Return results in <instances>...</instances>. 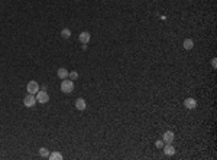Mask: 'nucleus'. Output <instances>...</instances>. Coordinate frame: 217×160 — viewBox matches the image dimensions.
<instances>
[{
	"label": "nucleus",
	"instance_id": "5",
	"mask_svg": "<svg viewBox=\"0 0 217 160\" xmlns=\"http://www.w3.org/2000/svg\"><path fill=\"white\" fill-rule=\"evenodd\" d=\"M174 139H175V134H174V131H171V130H168V131H165L162 136V140L163 143H166V144H169V143H172Z\"/></svg>",
	"mask_w": 217,
	"mask_h": 160
},
{
	"label": "nucleus",
	"instance_id": "9",
	"mask_svg": "<svg viewBox=\"0 0 217 160\" xmlns=\"http://www.w3.org/2000/svg\"><path fill=\"white\" fill-rule=\"evenodd\" d=\"M86 107H87V104H86V100H84V98H77V100H76V108H77V110L84 111V110H86Z\"/></svg>",
	"mask_w": 217,
	"mask_h": 160
},
{
	"label": "nucleus",
	"instance_id": "12",
	"mask_svg": "<svg viewBox=\"0 0 217 160\" xmlns=\"http://www.w3.org/2000/svg\"><path fill=\"white\" fill-rule=\"evenodd\" d=\"M48 157L51 160H62V154H61L59 151H54V153H51Z\"/></svg>",
	"mask_w": 217,
	"mask_h": 160
},
{
	"label": "nucleus",
	"instance_id": "2",
	"mask_svg": "<svg viewBox=\"0 0 217 160\" xmlns=\"http://www.w3.org/2000/svg\"><path fill=\"white\" fill-rule=\"evenodd\" d=\"M36 101L39 103V104H46L48 101H49V95H48V92L43 89V91H38L36 92Z\"/></svg>",
	"mask_w": 217,
	"mask_h": 160
},
{
	"label": "nucleus",
	"instance_id": "4",
	"mask_svg": "<svg viewBox=\"0 0 217 160\" xmlns=\"http://www.w3.org/2000/svg\"><path fill=\"white\" fill-rule=\"evenodd\" d=\"M26 89H28V92L29 94H36L38 91H39V84L36 82V81H29V84H28V87H26Z\"/></svg>",
	"mask_w": 217,
	"mask_h": 160
},
{
	"label": "nucleus",
	"instance_id": "7",
	"mask_svg": "<svg viewBox=\"0 0 217 160\" xmlns=\"http://www.w3.org/2000/svg\"><path fill=\"white\" fill-rule=\"evenodd\" d=\"M184 105H185V108H188V110H194L195 107H197V101H195L194 98H185Z\"/></svg>",
	"mask_w": 217,
	"mask_h": 160
},
{
	"label": "nucleus",
	"instance_id": "13",
	"mask_svg": "<svg viewBox=\"0 0 217 160\" xmlns=\"http://www.w3.org/2000/svg\"><path fill=\"white\" fill-rule=\"evenodd\" d=\"M61 36H62L64 39H70V38H71V31H70V29H67V28L62 29V31H61Z\"/></svg>",
	"mask_w": 217,
	"mask_h": 160
},
{
	"label": "nucleus",
	"instance_id": "16",
	"mask_svg": "<svg viewBox=\"0 0 217 160\" xmlns=\"http://www.w3.org/2000/svg\"><path fill=\"white\" fill-rule=\"evenodd\" d=\"M155 146H156L158 149H162L163 147V140H158V141L155 143Z\"/></svg>",
	"mask_w": 217,
	"mask_h": 160
},
{
	"label": "nucleus",
	"instance_id": "10",
	"mask_svg": "<svg viewBox=\"0 0 217 160\" xmlns=\"http://www.w3.org/2000/svg\"><path fill=\"white\" fill-rule=\"evenodd\" d=\"M56 74H58V78H61V79H65V78H68V74H70V72H68L65 68H59Z\"/></svg>",
	"mask_w": 217,
	"mask_h": 160
},
{
	"label": "nucleus",
	"instance_id": "17",
	"mask_svg": "<svg viewBox=\"0 0 217 160\" xmlns=\"http://www.w3.org/2000/svg\"><path fill=\"white\" fill-rule=\"evenodd\" d=\"M211 65H213V68H216V66H217V61H216V58H213V61H211Z\"/></svg>",
	"mask_w": 217,
	"mask_h": 160
},
{
	"label": "nucleus",
	"instance_id": "15",
	"mask_svg": "<svg viewBox=\"0 0 217 160\" xmlns=\"http://www.w3.org/2000/svg\"><path fill=\"white\" fill-rule=\"evenodd\" d=\"M68 78H70L71 81H76L77 78H78V72H77V71H71V72L68 74Z\"/></svg>",
	"mask_w": 217,
	"mask_h": 160
},
{
	"label": "nucleus",
	"instance_id": "14",
	"mask_svg": "<svg viewBox=\"0 0 217 160\" xmlns=\"http://www.w3.org/2000/svg\"><path fill=\"white\" fill-rule=\"evenodd\" d=\"M39 154H41L42 157H48V156H49V150L46 149V147H41V149H39Z\"/></svg>",
	"mask_w": 217,
	"mask_h": 160
},
{
	"label": "nucleus",
	"instance_id": "1",
	"mask_svg": "<svg viewBox=\"0 0 217 160\" xmlns=\"http://www.w3.org/2000/svg\"><path fill=\"white\" fill-rule=\"evenodd\" d=\"M61 91H62L64 94H71V92L74 91V82H73L71 79L65 78L64 81L61 82Z\"/></svg>",
	"mask_w": 217,
	"mask_h": 160
},
{
	"label": "nucleus",
	"instance_id": "3",
	"mask_svg": "<svg viewBox=\"0 0 217 160\" xmlns=\"http://www.w3.org/2000/svg\"><path fill=\"white\" fill-rule=\"evenodd\" d=\"M38 101H36V97L33 95V94H28V95L25 97V100H23V105L28 107V108H31L36 104Z\"/></svg>",
	"mask_w": 217,
	"mask_h": 160
},
{
	"label": "nucleus",
	"instance_id": "6",
	"mask_svg": "<svg viewBox=\"0 0 217 160\" xmlns=\"http://www.w3.org/2000/svg\"><path fill=\"white\" fill-rule=\"evenodd\" d=\"M163 153L166 154V156H172L175 154V147L172 146V143H169V144H163Z\"/></svg>",
	"mask_w": 217,
	"mask_h": 160
},
{
	"label": "nucleus",
	"instance_id": "8",
	"mask_svg": "<svg viewBox=\"0 0 217 160\" xmlns=\"http://www.w3.org/2000/svg\"><path fill=\"white\" fill-rule=\"evenodd\" d=\"M91 39V35H90V32H81L80 33V36H78V41L81 43H88V41Z\"/></svg>",
	"mask_w": 217,
	"mask_h": 160
},
{
	"label": "nucleus",
	"instance_id": "11",
	"mask_svg": "<svg viewBox=\"0 0 217 160\" xmlns=\"http://www.w3.org/2000/svg\"><path fill=\"white\" fill-rule=\"evenodd\" d=\"M184 48L187 51H191L193 48H194V42H193V39H185L184 41Z\"/></svg>",
	"mask_w": 217,
	"mask_h": 160
}]
</instances>
